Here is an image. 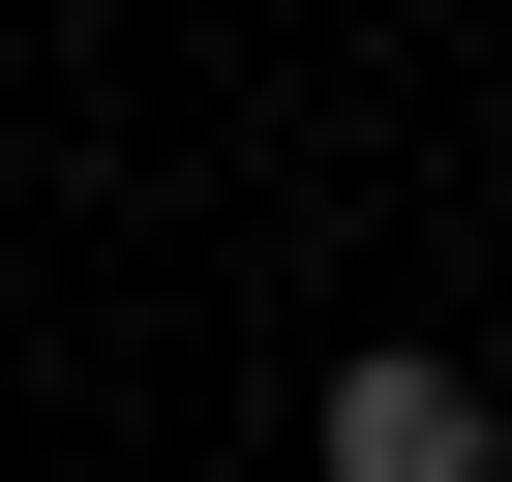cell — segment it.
Instances as JSON below:
<instances>
[{
  "instance_id": "obj_1",
  "label": "cell",
  "mask_w": 512,
  "mask_h": 482,
  "mask_svg": "<svg viewBox=\"0 0 512 482\" xmlns=\"http://www.w3.org/2000/svg\"><path fill=\"white\" fill-rule=\"evenodd\" d=\"M332 482H482V362H332Z\"/></svg>"
}]
</instances>
